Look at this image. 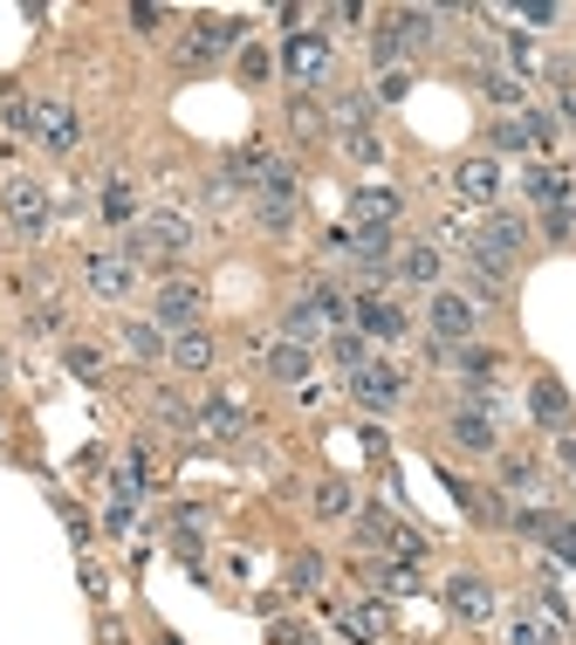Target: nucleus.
Returning a JSON list of instances; mask_svg holds the SVG:
<instances>
[{"instance_id":"f257e3e1","label":"nucleus","mask_w":576,"mask_h":645,"mask_svg":"<svg viewBox=\"0 0 576 645\" xmlns=\"http://www.w3.org/2000/svg\"><path fill=\"white\" fill-rule=\"evenodd\" d=\"M186 248H192V220H186L179 207H158L145 227H131V234H123V248H117V255L138 268V261H179Z\"/></svg>"},{"instance_id":"f03ea898","label":"nucleus","mask_w":576,"mask_h":645,"mask_svg":"<svg viewBox=\"0 0 576 645\" xmlns=\"http://www.w3.org/2000/svg\"><path fill=\"white\" fill-rule=\"evenodd\" d=\"M28 138H34L41 151H56V158H69V151L82 145V117H76V103H69V97H34V117H28Z\"/></svg>"},{"instance_id":"7ed1b4c3","label":"nucleus","mask_w":576,"mask_h":645,"mask_svg":"<svg viewBox=\"0 0 576 645\" xmlns=\"http://www.w3.org/2000/svg\"><path fill=\"white\" fill-rule=\"evenodd\" d=\"M329 62H337V42H329V34H288L281 42V69H288V83L296 90H316L322 76H329Z\"/></svg>"},{"instance_id":"20e7f679","label":"nucleus","mask_w":576,"mask_h":645,"mask_svg":"<svg viewBox=\"0 0 576 645\" xmlns=\"http://www.w3.org/2000/svg\"><path fill=\"white\" fill-rule=\"evenodd\" d=\"M199 316H206V289H199V281H158V296H151V322H158V330L186 337V330H199Z\"/></svg>"},{"instance_id":"39448f33","label":"nucleus","mask_w":576,"mask_h":645,"mask_svg":"<svg viewBox=\"0 0 576 645\" xmlns=\"http://www.w3.org/2000/svg\"><path fill=\"white\" fill-rule=\"evenodd\" d=\"M234 34H240V21H227V14H199V21L186 28V42H179V62H186V69H213V62L234 49Z\"/></svg>"},{"instance_id":"423d86ee","label":"nucleus","mask_w":576,"mask_h":645,"mask_svg":"<svg viewBox=\"0 0 576 645\" xmlns=\"http://www.w3.org/2000/svg\"><path fill=\"white\" fill-rule=\"evenodd\" d=\"M467 255H487V261L515 268V261L528 255V227H522L515 214H487V220L474 227V248H467Z\"/></svg>"},{"instance_id":"0eeeda50","label":"nucleus","mask_w":576,"mask_h":645,"mask_svg":"<svg viewBox=\"0 0 576 645\" xmlns=\"http://www.w3.org/2000/svg\"><path fill=\"white\" fill-rule=\"evenodd\" d=\"M480 330V302L460 296V289H433V337L439 344H474Z\"/></svg>"},{"instance_id":"6e6552de","label":"nucleus","mask_w":576,"mask_h":645,"mask_svg":"<svg viewBox=\"0 0 576 645\" xmlns=\"http://www.w3.org/2000/svg\"><path fill=\"white\" fill-rule=\"evenodd\" d=\"M0 207H8V227H14L21 240H41V234H49V220H56L49 192H41L34 179H14V186H8V199H0Z\"/></svg>"},{"instance_id":"1a4fd4ad","label":"nucleus","mask_w":576,"mask_h":645,"mask_svg":"<svg viewBox=\"0 0 576 645\" xmlns=\"http://www.w3.org/2000/svg\"><path fill=\"white\" fill-rule=\"evenodd\" d=\"M350 398H357V406H370V413H385V406H398V398H405V371L385 365V357H370L364 371H350Z\"/></svg>"},{"instance_id":"9d476101","label":"nucleus","mask_w":576,"mask_h":645,"mask_svg":"<svg viewBox=\"0 0 576 645\" xmlns=\"http://www.w3.org/2000/svg\"><path fill=\"white\" fill-rule=\"evenodd\" d=\"M350 322H357L364 337H378V344H398V337L411 330V322H405V309H398V302H385V296H370V289L350 302Z\"/></svg>"},{"instance_id":"9b49d317","label":"nucleus","mask_w":576,"mask_h":645,"mask_svg":"<svg viewBox=\"0 0 576 645\" xmlns=\"http://www.w3.org/2000/svg\"><path fill=\"white\" fill-rule=\"evenodd\" d=\"M82 281H90V296L117 302V296H131V281H138V268L123 261L117 248H103V255H90V261H82Z\"/></svg>"},{"instance_id":"f8f14e48","label":"nucleus","mask_w":576,"mask_h":645,"mask_svg":"<svg viewBox=\"0 0 576 645\" xmlns=\"http://www.w3.org/2000/svg\"><path fill=\"white\" fill-rule=\"evenodd\" d=\"M446 433H453L460 454H494V447H501V426H494V413H480V406H460Z\"/></svg>"},{"instance_id":"ddd939ff","label":"nucleus","mask_w":576,"mask_h":645,"mask_svg":"<svg viewBox=\"0 0 576 645\" xmlns=\"http://www.w3.org/2000/svg\"><path fill=\"white\" fill-rule=\"evenodd\" d=\"M569 192H576V186H569L563 166H528V172H522V199H528V207H543V214H549V207H569Z\"/></svg>"},{"instance_id":"4468645a","label":"nucleus","mask_w":576,"mask_h":645,"mask_svg":"<svg viewBox=\"0 0 576 645\" xmlns=\"http://www.w3.org/2000/svg\"><path fill=\"white\" fill-rule=\"evenodd\" d=\"M446 604H453V618L487 625V618H494V584H487V577H453V584H446Z\"/></svg>"},{"instance_id":"2eb2a0df","label":"nucleus","mask_w":576,"mask_h":645,"mask_svg":"<svg viewBox=\"0 0 576 645\" xmlns=\"http://www.w3.org/2000/svg\"><path fill=\"white\" fill-rule=\"evenodd\" d=\"M309 365H316V357H309L302 344H288V337L261 344V371H268L275 385H302V378H309Z\"/></svg>"},{"instance_id":"dca6fc26","label":"nucleus","mask_w":576,"mask_h":645,"mask_svg":"<svg viewBox=\"0 0 576 645\" xmlns=\"http://www.w3.org/2000/svg\"><path fill=\"white\" fill-rule=\"evenodd\" d=\"M453 186H460V199L467 207H494V192H501V166L480 151V158H467L460 172H453Z\"/></svg>"},{"instance_id":"f3484780","label":"nucleus","mask_w":576,"mask_h":645,"mask_svg":"<svg viewBox=\"0 0 576 645\" xmlns=\"http://www.w3.org/2000/svg\"><path fill=\"white\" fill-rule=\"evenodd\" d=\"M398 207H405V199H398L391 186H370V192H357V199H350V227H391V220H398Z\"/></svg>"},{"instance_id":"a211bd4d","label":"nucleus","mask_w":576,"mask_h":645,"mask_svg":"<svg viewBox=\"0 0 576 645\" xmlns=\"http://www.w3.org/2000/svg\"><path fill=\"white\" fill-rule=\"evenodd\" d=\"M199 426L213 433V439H240V433H247V413L234 406L227 391H213V398H199Z\"/></svg>"},{"instance_id":"6ab92c4d","label":"nucleus","mask_w":576,"mask_h":645,"mask_svg":"<svg viewBox=\"0 0 576 645\" xmlns=\"http://www.w3.org/2000/svg\"><path fill=\"white\" fill-rule=\"evenodd\" d=\"M439 268H446V255L433 248V240H411V248L398 255V275L419 281V289H439Z\"/></svg>"},{"instance_id":"aec40b11","label":"nucleus","mask_w":576,"mask_h":645,"mask_svg":"<svg viewBox=\"0 0 576 645\" xmlns=\"http://www.w3.org/2000/svg\"><path fill=\"white\" fill-rule=\"evenodd\" d=\"M528 406H535V419H543V426L569 433V391H563L556 378H535V391H528Z\"/></svg>"},{"instance_id":"412c9836","label":"nucleus","mask_w":576,"mask_h":645,"mask_svg":"<svg viewBox=\"0 0 576 645\" xmlns=\"http://www.w3.org/2000/svg\"><path fill=\"white\" fill-rule=\"evenodd\" d=\"M123 350H131L138 365H158V357H165V330L145 322V316H131V322H123Z\"/></svg>"},{"instance_id":"4be33fe9","label":"nucleus","mask_w":576,"mask_h":645,"mask_svg":"<svg viewBox=\"0 0 576 645\" xmlns=\"http://www.w3.org/2000/svg\"><path fill=\"white\" fill-rule=\"evenodd\" d=\"M165 357H172L179 371H206V365H213V337H206V330H186V337L165 344Z\"/></svg>"},{"instance_id":"5701e85b","label":"nucleus","mask_w":576,"mask_h":645,"mask_svg":"<svg viewBox=\"0 0 576 645\" xmlns=\"http://www.w3.org/2000/svg\"><path fill=\"white\" fill-rule=\"evenodd\" d=\"M391 28H398V42H405V49H426L433 34H439V14H433V8H398Z\"/></svg>"},{"instance_id":"b1692460","label":"nucleus","mask_w":576,"mask_h":645,"mask_svg":"<svg viewBox=\"0 0 576 645\" xmlns=\"http://www.w3.org/2000/svg\"><path fill=\"white\" fill-rule=\"evenodd\" d=\"M302 302L322 316V330H329V322H350V302H344V289H337V281H316V289H309Z\"/></svg>"},{"instance_id":"393cba45","label":"nucleus","mask_w":576,"mask_h":645,"mask_svg":"<svg viewBox=\"0 0 576 645\" xmlns=\"http://www.w3.org/2000/svg\"><path fill=\"white\" fill-rule=\"evenodd\" d=\"M480 90L501 103V110H515V103H528V90H522V76H508V69H480Z\"/></svg>"},{"instance_id":"a878e982","label":"nucleus","mask_w":576,"mask_h":645,"mask_svg":"<svg viewBox=\"0 0 576 645\" xmlns=\"http://www.w3.org/2000/svg\"><path fill=\"white\" fill-rule=\"evenodd\" d=\"M281 337H288V344H302V350H309V344L322 337V316H316L309 302H296V309H288V316H281Z\"/></svg>"},{"instance_id":"bb28decb","label":"nucleus","mask_w":576,"mask_h":645,"mask_svg":"<svg viewBox=\"0 0 576 645\" xmlns=\"http://www.w3.org/2000/svg\"><path fill=\"white\" fill-rule=\"evenodd\" d=\"M494 371H501V357H494V350H474V344L460 350V378H467L474 391H487V385H494Z\"/></svg>"},{"instance_id":"cd10ccee","label":"nucleus","mask_w":576,"mask_h":645,"mask_svg":"<svg viewBox=\"0 0 576 645\" xmlns=\"http://www.w3.org/2000/svg\"><path fill=\"white\" fill-rule=\"evenodd\" d=\"M329 357H337V371H364V365H370L364 330H337V337H329Z\"/></svg>"},{"instance_id":"c85d7f7f","label":"nucleus","mask_w":576,"mask_h":645,"mask_svg":"<svg viewBox=\"0 0 576 645\" xmlns=\"http://www.w3.org/2000/svg\"><path fill=\"white\" fill-rule=\"evenodd\" d=\"M62 365H69V378L97 385V378H103V350H97V344H69V350H62Z\"/></svg>"},{"instance_id":"c756f323","label":"nucleus","mask_w":576,"mask_h":645,"mask_svg":"<svg viewBox=\"0 0 576 645\" xmlns=\"http://www.w3.org/2000/svg\"><path fill=\"white\" fill-rule=\"evenodd\" d=\"M151 413L172 426V433H192V426H199V413L186 406V398H172V391H158V398H151Z\"/></svg>"},{"instance_id":"7c9ffc66","label":"nucleus","mask_w":576,"mask_h":645,"mask_svg":"<svg viewBox=\"0 0 576 645\" xmlns=\"http://www.w3.org/2000/svg\"><path fill=\"white\" fill-rule=\"evenodd\" d=\"M97 214H103L110 227H131V220H138V199H131V186H110V192H103V207H97Z\"/></svg>"},{"instance_id":"2f4dec72","label":"nucleus","mask_w":576,"mask_h":645,"mask_svg":"<svg viewBox=\"0 0 576 645\" xmlns=\"http://www.w3.org/2000/svg\"><path fill=\"white\" fill-rule=\"evenodd\" d=\"M370 110H378V103H370L364 90H344V97H337V117H344V131H370Z\"/></svg>"},{"instance_id":"473e14b6","label":"nucleus","mask_w":576,"mask_h":645,"mask_svg":"<svg viewBox=\"0 0 576 645\" xmlns=\"http://www.w3.org/2000/svg\"><path fill=\"white\" fill-rule=\"evenodd\" d=\"M255 220L268 234H288V227H296V199H255Z\"/></svg>"},{"instance_id":"72a5a7b5","label":"nucleus","mask_w":576,"mask_h":645,"mask_svg":"<svg viewBox=\"0 0 576 645\" xmlns=\"http://www.w3.org/2000/svg\"><path fill=\"white\" fill-rule=\"evenodd\" d=\"M344 158H357V166H378V158H385V138H378V131H344Z\"/></svg>"},{"instance_id":"f704fd0d","label":"nucleus","mask_w":576,"mask_h":645,"mask_svg":"<svg viewBox=\"0 0 576 645\" xmlns=\"http://www.w3.org/2000/svg\"><path fill=\"white\" fill-rule=\"evenodd\" d=\"M398 56H405V42H398V28L385 21L378 34H370V62H378V69H398Z\"/></svg>"},{"instance_id":"c9c22d12","label":"nucleus","mask_w":576,"mask_h":645,"mask_svg":"<svg viewBox=\"0 0 576 645\" xmlns=\"http://www.w3.org/2000/svg\"><path fill=\"white\" fill-rule=\"evenodd\" d=\"M357 508V495L344 488V480H322V488H316V515H350Z\"/></svg>"},{"instance_id":"e433bc0d","label":"nucleus","mask_w":576,"mask_h":645,"mask_svg":"<svg viewBox=\"0 0 576 645\" xmlns=\"http://www.w3.org/2000/svg\"><path fill=\"white\" fill-rule=\"evenodd\" d=\"M522 131H528L535 151H549V145H556V117H549V110H522Z\"/></svg>"},{"instance_id":"4c0bfd02","label":"nucleus","mask_w":576,"mask_h":645,"mask_svg":"<svg viewBox=\"0 0 576 645\" xmlns=\"http://www.w3.org/2000/svg\"><path fill=\"white\" fill-rule=\"evenodd\" d=\"M508 645H556V625H543V618H515V625H508Z\"/></svg>"},{"instance_id":"58836bf2","label":"nucleus","mask_w":576,"mask_h":645,"mask_svg":"<svg viewBox=\"0 0 576 645\" xmlns=\"http://www.w3.org/2000/svg\"><path fill=\"white\" fill-rule=\"evenodd\" d=\"M268 69H275V56H268L261 42H247V49H240V76H247V83H268Z\"/></svg>"},{"instance_id":"ea45409f","label":"nucleus","mask_w":576,"mask_h":645,"mask_svg":"<svg viewBox=\"0 0 576 645\" xmlns=\"http://www.w3.org/2000/svg\"><path fill=\"white\" fill-rule=\"evenodd\" d=\"M322 584V556H296L288 563V591H316Z\"/></svg>"},{"instance_id":"a19ab883","label":"nucleus","mask_w":576,"mask_h":645,"mask_svg":"<svg viewBox=\"0 0 576 645\" xmlns=\"http://www.w3.org/2000/svg\"><path fill=\"white\" fill-rule=\"evenodd\" d=\"M288 125H296V131H302V138H316V131H322V110H316V103H309V90H302V97H296V103H288Z\"/></svg>"},{"instance_id":"79ce46f5","label":"nucleus","mask_w":576,"mask_h":645,"mask_svg":"<svg viewBox=\"0 0 576 645\" xmlns=\"http://www.w3.org/2000/svg\"><path fill=\"white\" fill-rule=\"evenodd\" d=\"M494 151H535L528 131H522V117H501V125H494Z\"/></svg>"},{"instance_id":"37998d69","label":"nucleus","mask_w":576,"mask_h":645,"mask_svg":"<svg viewBox=\"0 0 576 645\" xmlns=\"http://www.w3.org/2000/svg\"><path fill=\"white\" fill-rule=\"evenodd\" d=\"M543 543H549L563 563H576V522H549V529H543Z\"/></svg>"},{"instance_id":"c03bdc74","label":"nucleus","mask_w":576,"mask_h":645,"mask_svg":"<svg viewBox=\"0 0 576 645\" xmlns=\"http://www.w3.org/2000/svg\"><path fill=\"white\" fill-rule=\"evenodd\" d=\"M501 480L515 495H535V460H501Z\"/></svg>"},{"instance_id":"a18cd8bd","label":"nucleus","mask_w":576,"mask_h":645,"mask_svg":"<svg viewBox=\"0 0 576 645\" xmlns=\"http://www.w3.org/2000/svg\"><path fill=\"white\" fill-rule=\"evenodd\" d=\"M569 227H576V199H569V207H549V214H543V234H549V240H569Z\"/></svg>"},{"instance_id":"49530a36","label":"nucleus","mask_w":576,"mask_h":645,"mask_svg":"<svg viewBox=\"0 0 576 645\" xmlns=\"http://www.w3.org/2000/svg\"><path fill=\"white\" fill-rule=\"evenodd\" d=\"M28 330H34V337H56V330H62V309H56V302H41V309L28 316Z\"/></svg>"},{"instance_id":"de8ad7c7","label":"nucleus","mask_w":576,"mask_h":645,"mask_svg":"<svg viewBox=\"0 0 576 645\" xmlns=\"http://www.w3.org/2000/svg\"><path fill=\"white\" fill-rule=\"evenodd\" d=\"M405 90H411V76H405V69H385V83H378V103H398Z\"/></svg>"},{"instance_id":"09e8293b","label":"nucleus","mask_w":576,"mask_h":645,"mask_svg":"<svg viewBox=\"0 0 576 645\" xmlns=\"http://www.w3.org/2000/svg\"><path fill=\"white\" fill-rule=\"evenodd\" d=\"M508 62H515V69H535V49H528V34H508Z\"/></svg>"},{"instance_id":"8fccbe9b","label":"nucleus","mask_w":576,"mask_h":645,"mask_svg":"<svg viewBox=\"0 0 576 645\" xmlns=\"http://www.w3.org/2000/svg\"><path fill=\"white\" fill-rule=\"evenodd\" d=\"M522 21H528V28H549V21H556V8H549V0H535V8H522Z\"/></svg>"},{"instance_id":"3c124183","label":"nucleus","mask_w":576,"mask_h":645,"mask_svg":"<svg viewBox=\"0 0 576 645\" xmlns=\"http://www.w3.org/2000/svg\"><path fill=\"white\" fill-rule=\"evenodd\" d=\"M158 21H165V8H131V28H138V34H151Z\"/></svg>"},{"instance_id":"603ef678","label":"nucleus","mask_w":576,"mask_h":645,"mask_svg":"<svg viewBox=\"0 0 576 645\" xmlns=\"http://www.w3.org/2000/svg\"><path fill=\"white\" fill-rule=\"evenodd\" d=\"M556 460H563V467L576 474V433H563V439H556Z\"/></svg>"},{"instance_id":"864d4df0","label":"nucleus","mask_w":576,"mask_h":645,"mask_svg":"<svg viewBox=\"0 0 576 645\" xmlns=\"http://www.w3.org/2000/svg\"><path fill=\"white\" fill-rule=\"evenodd\" d=\"M556 110H563V117H569V125H576V83H569V90H563V103H556Z\"/></svg>"},{"instance_id":"5fc2aeb1","label":"nucleus","mask_w":576,"mask_h":645,"mask_svg":"<svg viewBox=\"0 0 576 645\" xmlns=\"http://www.w3.org/2000/svg\"><path fill=\"white\" fill-rule=\"evenodd\" d=\"M0 385H8V350H0Z\"/></svg>"},{"instance_id":"6e6d98bb","label":"nucleus","mask_w":576,"mask_h":645,"mask_svg":"<svg viewBox=\"0 0 576 645\" xmlns=\"http://www.w3.org/2000/svg\"><path fill=\"white\" fill-rule=\"evenodd\" d=\"M0 158H14V151H8V145H0Z\"/></svg>"}]
</instances>
